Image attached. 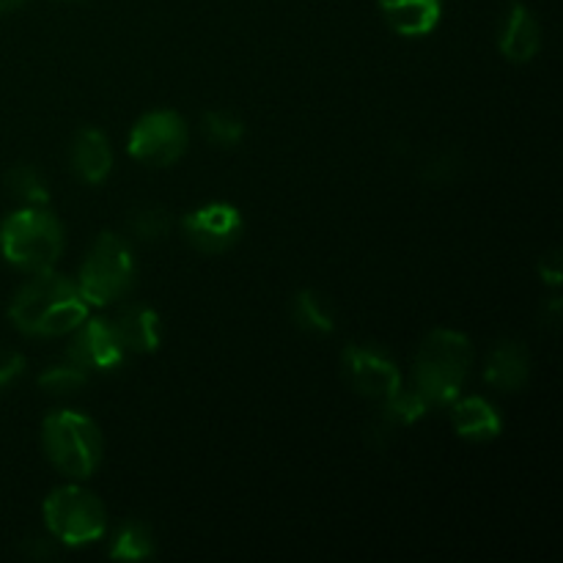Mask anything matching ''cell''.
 I'll return each mask as SVG.
<instances>
[{
    "label": "cell",
    "mask_w": 563,
    "mask_h": 563,
    "mask_svg": "<svg viewBox=\"0 0 563 563\" xmlns=\"http://www.w3.org/2000/svg\"><path fill=\"white\" fill-rule=\"evenodd\" d=\"M473 366V344L460 330H432L416 352V394L429 407H445L462 394Z\"/></svg>",
    "instance_id": "obj_2"
},
{
    "label": "cell",
    "mask_w": 563,
    "mask_h": 563,
    "mask_svg": "<svg viewBox=\"0 0 563 563\" xmlns=\"http://www.w3.org/2000/svg\"><path fill=\"white\" fill-rule=\"evenodd\" d=\"M385 22L399 36H429L443 16V0H377Z\"/></svg>",
    "instance_id": "obj_14"
},
{
    "label": "cell",
    "mask_w": 563,
    "mask_h": 563,
    "mask_svg": "<svg viewBox=\"0 0 563 563\" xmlns=\"http://www.w3.org/2000/svg\"><path fill=\"white\" fill-rule=\"evenodd\" d=\"M427 412H429V405L416 394V390H396L390 399L383 401V416H379L377 432L412 427V423L421 421Z\"/></svg>",
    "instance_id": "obj_18"
},
{
    "label": "cell",
    "mask_w": 563,
    "mask_h": 563,
    "mask_svg": "<svg viewBox=\"0 0 563 563\" xmlns=\"http://www.w3.org/2000/svg\"><path fill=\"white\" fill-rule=\"evenodd\" d=\"M71 3H75V0H71Z\"/></svg>",
    "instance_id": "obj_28"
},
{
    "label": "cell",
    "mask_w": 563,
    "mask_h": 563,
    "mask_svg": "<svg viewBox=\"0 0 563 563\" xmlns=\"http://www.w3.org/2000/svg\"><path fill=\"white\" fill-rule=\"evenodd\" d=\"M110 559L113 561H146L154 555V537L148 526L130 520L119 528L113 544H110Z\"/></svg>",
    "instance_id": "obj_19"
},
{
    "label": "cell",
    "mask_w": 563,
    "mask_h": 563,
    "mask_svg": "<svg viewBox=\"0 0 563 563\" xmlns=\"http://www.w3.org/2000/svg\"><path fill=\"white\" fill-rule=\"evenodd\" d=\"M44 526L53 533L55 542L66 548L99 542L108 528V511L102 500L77 484L53 489L44 500Z\"/></svg>",
    "instance_id": "obj_6"
},
{
    "label": "cell",
    "mask_w": 563,
    "mask_h": 563,
    "mask_svg": "<svg viewBox=\"0 0 563 563\" xmlns=\"http://www.w3.org/2000/svg\"><path fill=\"white\" fill-rule=\"evenodd\" d=\"M498 47L511 64H528L542 49V27L526 3H511L500 22Z\"/></svg>",
    "instance_id": "obj_12"
},
{
    "label": "cell",
    "mask_w": 563,
    "mask_h": 563,
    "mask_svg": "<svg viewBox=\"0 0 563 563\" xmlns=\"http://www.w3.org/2000/svg\"><path fill=\"white\" fill-rule=\"evenodd\" d=\"M88 383V372L77 363L66 361L58 366H49L47 372L38 374V388L49 396H69Z\"/></svg>",
    "instance_id": "obj_22"
},
{
    "label": "cell",
    "mask_w": 563,
    "mask_h": 563,
    "mask_svg": "<svg viewBox=\"0 0 563 563\" xmlns=\"http://www.w3.org/2000/svg\"><path fill=\"white\" fill-rule=\"evenodd\" d=\"M531 377V355L520 341H500L487 357L484 379L498 390H520L526 388Z\"/></svg>",
    "instance_id": "obj_16"
},
{
    "label": "cell",
    "mask_w": 563,
    "mask_h": 563,
    "mask_svg": "<svg viewBox=\"0 0 563 563\" xmlns=\"http://www.w3.org/2000/svg\"><path fill=\"white\" fill-rule=\"evenodd\" d=\"M64 225L47 207H22L0 223V253L22 273H47L64 253Z\"/></svg>",
    "instance_id": "obj_3"
},
{
    "label": "cell",
    "mask_w": 563,
    "mask_h": 563,
    "mask_svg": "<svg viewBox=\"0 0 563 563\" xmlns=\"http://www.w3.org/2000/svg\"><path fill=\"white\" fill-rule=\"evenodd\" d=\"M5 185L14 192L25 207H47L49 203V187L42 170L31 163H20L5 174Z\"/></svg>",
    "instance_id": "obj_20"
},
{
    "label": "cell",
    "mask_w": 563,
    "mask_h": 563,
    "mask_svg": "<svg viewBox=\"0 0 563 563\" xmlns=\"http://www.w3.org/2000/svg\"><path fill=\"white\" fill-rule=\"evenodd\" d=\"M22 372H25V357L20 352L0 346V388H9L14 379L22 377Z\"/></svg>",
    "instance_id": "obj_24"
},
{
    "label": "cell",
    "mask_w": 563,
    "mask_h": 563,
    "mask_svg": "<svg viewBox=\"0 0 563 563\" xmlns=\"http://www.w3.org/2000/svg\"><path fill=\"white\" fill-rule=\"evenodd\" d=\"M130 229L137 240H163L170 231V214L163 207H137L130 218Z\"/></svg>",
    "instance_id": "obj_23"
},
{
    "label": "cell",
    "mask_w": 563,
    "mask_h": 563,
    "mask_svg": "<svg viewBox=\"0 0 563 563\" xmlns=\"http://www.w3.org/2000/svg\"><path fill=\"white\" fill-rule=\"evenodd\" d=\"M42 445L55 471L69 478L91 476L104 454V440L97 423L75 410H55L44 418Z\"/></svg>",
    "instance_id": "obj_4"
},
{
    "label": "cell",
    "mask_w": 563,
    "mask_h": 563,
    "mask_svg": "<svg viewBox=\"0 0 563 563\" xmlns=\"http://www.w3.org/2000/svg\"><path fill=\"white\" fill-rule=\"evenodd\" d=\"M291 322L311 335H330L335 330V313L319 291L302 289L291 300Z\"/></svg>",
    "instance_id": "obj_17"
},
{
    "label": "cell",
    "mask_w": 563,
    "mask_h": 563,
    "mask_svg": "<svg viewBox=\"0 0 563 563\" xmlns=\"http://www.w3.org/2000/svg\"><path fill=\"white\" fill-rule=\"evenodd\" d=\"M559 317H561V300H559V297H550V302H548V308H544L542 319L550 324V328H555V324H559Z\"/></svg>",
    "instance_id": "obj_26"
},
{
    "label": "cell",
    "mask_w": 563,
    "mask_h": 563,
    "mask_svg": "<svg viewBox=\"0 0 563 563\" xmlns=\"http://www.w3.org/2000/svg\"><path fill=\"white\" fill-rule=\"evenodd\" d=\"M25 0H0V14H9V11H16Z\"/></svg>",
    "instance_id": "obj_27"
},
{
    "label": "cell",
    "mask_w": 563,
    "mask_h": 563,
    "mask_svg": "<svg viewBox=\"0 0 563 563\" xmlns=\"http://www.w3.org/2000/svg\"><path fill=\"white\" fill-rule=\"evenodd\" d=\"M132 159L152 168H168L187 152V124L176 110H152L132 124L126 137Z\"/></svg>",
    "instance_id": "obj_7"
},
{
    "label": "cell",
    "mask_w": 563,
    "mask_h": 563,
    "mask_svg": "<svg viewBox=\"0 0 563 563\" xmlns=\"http://www.w3.org/2000/svg\"><path fill=\"white\" fill-rule=\"evenodd\" d=\"M115 339H119L124 355H152L159 350L163 330H159V317L148 306H124L113 319H110Z\"/></svg>",
    "instance_id": "obj_11"
},
{
    "label": "cell",
    "mask_w": 563,
    "mask_h": 563,
    "mask_svg": "<svg viewBox=\"0 0 563 563\" xmlns=\"http://www.w3.org/2000/svg\"><path fill=\"white\" fill-rule=\"evenodd\" d=\"M203 135L220 148H234L245 141V121L231 110H209L201 119Z\"/></svg>",
    "instance_id": "obj_21"
},
{
    "label": "cell",
    "mask_w": 563,
    "mask_h": 563,
    "mask_svg": "<svg viewBox=\"0 0 563 563\" xmlns=\"http://www.w3.org/2000/svg\"><path fill=\"white\" fill-rule=\"evenodd\" d=\"M539 275H542L544 284L553 286V289H559V286L563 284V267H561L559 251H550L548 256H542V262H539Z\"/></svg>",
    "instance_id": "obj_25"
},
{
    "label": "cell",
    "mask_w": 563,
    "mask_h": 563,
    "mask_svg": "<svg viewBox=\"0 0 563 563\" xmlns=\"http://www.w3.org/2000/svg\"><path fill=\"white\" fill-rule=\"evenodd\" d=\"M71 168L86 185H102L113 170V148L108 135L97 126H82L71 141Z\"/></svg>",
    "instance_id": "obj_13"
},
{
    "label": "cell",
    "mask_w": 563,
    "mask_h": 563,
    "mask_svg": "<svg viewBox=\"0 0 563 563\" xmlns=\"http://www.w3.org/2000/svg\"><path fill=\"white\" fill-rule=\"evenodd\" d=\"M66 355L86 372H113L124 363V350L108 319H82L71 330V344Z\"/></svg>",
    "instance_id": "obj_10"
},
{
    "label": "cell",
    "mask_w": 563,
    "mask_h": 563,
    "mask_svg": "<svg viewBox=\"0 0 563 563\" xmlns=\"http://www.w3.org/2000/svg\"><path fill=\"white\" fill-rule=\"evenodd\" d=\"M242 229H245L242 212L234 203L225 201L203 203L181 218V231L192 242V247H198L201 253H212V256L231 251L240 242Z\"/></svg>",
    "instance_id": "obj_8"
},
{
    "label": "cell",
    "mask_w": 563,
    "mask_h": 563,
    "mask_svg": "<svg viewBox=\"0 0 563 563\" xmlns=\"http://www.w3.org/2000/svg\"><path fill=\"white\" fill-rule=\"evenodd\" d=\"M451 421H454V432L460 434L462 440H471V443H484V440H495L504 429V421H500L498 410L489 405L482 396H467V399H460L456 396L451 401Z\"/></svg>",
    "instance_id": "obj_15"
},
{
    "label": "cell",
    "mask_w": 563,
    "mask_h": 563,
    "mask_svg": "<svg viewBox=\"0 0 563 563\" xmlns=\"http://www.w3.org/2000/svg\"><path fill=\"white\" fill-rule=\"evenodd\" d=\"M88 308L91 306L80 295L75 280L47 269L33 275L11 297L9 319L20 333L53 339V335H69L88 317Z\"/></svg>",
    "instance_id": "obj_1"
},
{
    "label": "cell",
    "mask_w": 563,
    "mask_h": 563,
    "mask_svg": "<svg viewBox=\"0 0 563 563\" xmlns=\"http://www.w3.org/2000/svg\"><path fill=\"white\" fill-rule=\"evenodd\" d=\"M344 374L346 383L355 388V394L366 396V399L379 401L383 405L385 399L401 390V372L388 355H383L374 346H361L350 344L344 350Z\"/></svg>",
    "instance_id": "obj_9"
},
{
    "label": "cell",
    "mask_w": 563,
    "mask_h": 563,
    "mask_svg": "<svg viewBox=\"0 0 563 563\" xmlns=\"http://www.w3.org/2000/svg\"><path fill=\"white\" fill-rule=\"evenodd\" d=\"M135 256H132L130 242L121 240L113 231H104L93 240L91 251L82 262L77 289L86 297L88 306H113L115 300L130 295V289L135 286Z\"/></svg>",
    "instance_id": "obj_5"
}]
</instances>
